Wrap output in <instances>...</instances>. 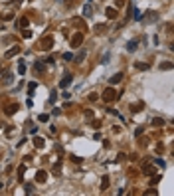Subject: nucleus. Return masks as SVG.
Returning a JSON list of instances; mask_svg holds the SVG:
<instances>
[{
  "instance_id": "f257e3e1",
  "label": "nucleus",
  "mask_w": 174,
  "mask_h": 196,
  "mask_svg": "<svg viewBox=\"0 0 174 196\" xmlns=\"http://www.w3.org/2000/svg\"><path fill=\"white\" fill-rule=\"evenodd\" d=\"M119 95H117V91L113 89V87H107L105 91H103V101L105 103H111V101H115Z\"/></svg>"
},
{
  "instance_id": "f03ea898",
  "label": "nucleus",
  "mask_w": 174,
  "mask_h": 196,
  "mask_svg": "<svg viewBox=\"0 0 174 196\" xmlns=\"http://www.w3.org/2000/svg\"><path fill=\"white\" fill-rule=\"evenodd\" d=\"M51 48H53V36H44L42 42H40V50L47 52V50H51Z\"/></svg>"
},
{
  "instance_id": "7ed1b4c3",
  "label": "nucleus",
  "mask_w": 174,
  "mask_h": 196,
  "mask_svg": "<svg viewBox=\"0 0 174 196\" xmlns=\"http://www.w3.org/2000/svg\"><path fill=\"white\" fill-rule=\"evenodd\" d=\"M140 20H142L144 24H152V22H156V20H158V14H156L154 10H148V12H146V16H144V18H140Z\"/></svg>"
},
{
  "instance_id": "20e7f679",
  "label": "nucleus",
  "mask_w": 174,
  "mask_h": 196,
  "mask_svg": "<svg viewBox=\"0 0 174 196\" xmlns=\"http://www.w3.org/2000/svg\"><path fill=\"white\" fill-rule=\"evenodd\" d=\"M81 44H83V32L73 34V38H71V46H73V48H79Z\"/></svg>"
},
{
  "instance_id": "39448f33",
  "label": "nucleus",
  "mask_w": 174,
  "mask_h": 196,
  "mask_svg": "<svg viewBox=\"0 0 174 196\" xmlns=\"http://www.w3.org/2000/svg\"><path fill=\"white\" fill-rule=\"evenodd\" d=\"M69 85H71V74H63V77L59 81V87L65 89V87H69Z\"/></svg>"
},
{
  "instance_id": "423d86ee",
  "label": "nucleus",
  "mask_w": 174,
  "mask_h": 196,
  "mask_svg": "<svg viewBox=\"0 0 174 196\" xmlns=\"http://www.w3.org/2000/svg\"><path fill=\"white\" fill-rule=\"evenodd\" d=\"M20 50H22L20 46H14V48H10V50H8V52L4 54V58H6V60H10V58H14L16 54H20Z\"/></svg>"
},
{
  "instance_id": "0eeeda50",
  "label": "nucleus",
  "mask_w": 174,
  "mask_h": 196,
  "mask_svg": "<svg viewBox=\"0 0 174 196\" xmlns=\"http://www.w3.org/2000/svg\"><path fill=\"white\" fill-rule=\"evenodd\" d=\"M45 180H47V172H45V170H38V172H36V182H38V184H44Z\"/></svg>"
},
{
  "instance_id": "6e6552de",
  "label": "nucleus",
  "mask_w": 174,
  "mask_h": 196,
  "mask_svg": "<svg viewBox=\"0 0 174 196\" xmlns=\"http://www.w3.org/2000/svg\"><path fill=\"white\" fill-rule=\"evenodd\" d=\"M18 109H20V105H18V103H10V105L4 109V113H6V115H14Z\"/></svg>"
},
{
  "instance_id": "1a4fd4ad",
  "label": "nucleus",
  "mask_w": 174,
  "mask_h": 196,
  "mask_svg": "<svg viewBox=\"0 0 174 196\" xmlns=\"http://www.w3.org/2000/svg\"><path fill=\"white\" fill-rule=\"evenodd\" d=\"M28 24H30L28 16H22L20 20H16V28H28Z\"/></svg>"
},
{
  "instance_id": "9d476101",
  "label": "nucleus",
  "mask_w": 174,
  "mask_h": 196,
  "mask_svg": "<svg viewBox=\"0 0 174 196\" xmlns=\"http://www.w3.org/2000/svg\"><path fill=\"white\" fill-rule=\"evenodd\" d=\"M142 172H144V176H152V174L156 172V168L150 166V164H142Z\"/></svg>"
},
{
  "instance_id": "9b49d317",
  "label": "nucleus",
  "mask_w": 174,
  "mask_h": 196,
  "mask_svg": "<svg viewBox=\"0 0 174 196\" xmlns=\"http://www.w3.org/2000/svg\"><path fill=\"white\" fill-rule=\"evenodd\" d=\"M0 81L10 83V81H12V74H10V72H0Z\"/></svg>"
},
{
  "instance_id": "f8f14e48",
  "label": "nucleus",
  "mask_w": 174,
  "mask_h": 196,
  "mask_svg": "<svg viewBox=\"0 0 174 196\" xmlns=\"http://www.w3.org/2000/svg\"><path fill=\"white\" fill-rule=\"evenodd\" d=\"M105 16H107L109 20H115L119 14H117V10H115V8H107V10H105Z\"/></svg>"
},
{
  "instance_id": "ddd939ff",
  "label": "nucleus",
  "mask_w": 174,
  "mask_h": 196,
  "mask_svg": "<svg viewBox=\"0 0 174 196\" xmlns=\"http://www.w3.org/2000/svg\"><path fill=\"white\" fill-rule=\"evenodd\" d=\"M34 147L36 149H44L45 147V141H44L42 137H34Z\"/></svg>"
},
{
  "instance_id": "4468645a",
  "label": "nucleus",
  "mask_w": 174,
  "mask_h": 196,
  "mask_svg": "<svg viewBox=\"0 0 174 196\" xmlns=\"http://www.w3.org/2000/svg\"><path fill=\"white\" fill-rule=\"evenodd\" d=\"M51 172H53L55 176H57V174H61V158H59V160H57V162L53 164V168H51Z\"/></svg>"
},
{
  "instance_id": "2eb2a0df",
  "label": "nucleus",
  "mask_w": 174,
  "mask_h": 196,
  "mask_svg": "<svg viewBox=\"0 0 174 196\" xmlns=\"http://www.w3.org/2000/svg\"><path fill=\"white\" fill-rule=\"evenodd\" d=\"M136 44H138V38H132L129 44H127V50H129V52H134V50H136Z\"/></svg>"
},
{
  "instance_id": "dca6fc26",
  "label": "nucleus",
  "mask_w": 174,
  "mask_h": 196,
  "mask_svg": "<svg viewBox=\"0 0 174 196\" xmlns=\"http://www.w3.org/2000/svg\"><path fill=\"white\" fill-rule=\"evenodd\" d=\"M121 79H123V74H115L113 77H109V83H111V85H115V83H119Z\"/></svg>"
},
{
  "instance_id": "f3484780",
  "label": "nucleus",
  "mask_w": 174,
  "mask_h": 196,
  "mask_svg": "<svg viewBox=\"0 0 174 196\" xmlns=\"http://www.w3.org/2000/svg\"><path fill=\"white\" fill-rule=\"evenodd\" d=\"M85 58H87V52H85V50H81V52H79V54L75 56V62H77V64H81V62H83Z\"/></svg>"
},
{
  "instance_id": "a211bd4d",
  "label": "nucleus",
  "mask_w": 174,
  "mask_h": 196,
  "mask_svg": "<svg viewBox=\"0 0 174 196\" xmlns=\"http://www.w3.org/2000/svg\"><path fill=\"white\" fill-rule=\"evenodd\" d=\"M36 89H38V83H36V81H30V83H28V91H30V93H28V95H34Z\"/></svg>"
},
{
  "instance_id": "6ab92c4d",
  "label": "nucleus",
  "mask_w": 174,
  "mask_h": 196,
  "mask_svg": "<svg viewBox=\"0 0 174 196\" xmlns=\"http://www.w3.org/2000/svg\"><path fill=\"white\" fill-rule=\"evenodd\" d=\"M91 12H93V8H91V4L87 2L85 6H83V16H85V18H89V16H91Z\"/></svg>"
},
{
  "instance_id": "aec40b11",
  "label": "nucleus",
  "mask_w": 174,
  "mask_h": 196,
  "mask_svg": "<svg viewBox=\"0 0 174 196\" xmlns=\"http://www.w3.org/2000/svg\"><path fill=\"white\" fill-rule=\"evenodd\" d=\"M172 62H164V64H160V70H162V72H170V70H172Z\"/></svg>"
},
{
  "instance_id": "412c9836",
  "label": "nucleus",
  "mask_w": 174,
  "mask_h": 196,
  "mask_svg": "<svg viewBox=\"0 0 174 196\" xmlns=\"http://www.w3.org/2000/svg\"><path fill=\"white\" fill-rule=\"evenodd\" d=\"M105 28H107L105 24H97V26L93 28V32H95V34H103V32H105Z\"/></svg>"
},
{
  "instance_id": "4be33fe9",
  "label": "nucleus",
  "mask_w": 174,
  "mask_h": 196,
  "mask_svg": "<svg viewBox=\"0 0 174 196\" xmlns=\"http://www.w3.org/2000/svg\"><path fill=\"white\" fill-rule=\"evenodd\" d=\"M142 107H144V103L140 101V103H136V105H130V111H132V113H138Z\"/></svg>"
},
{
  "instance_id": "5701e85b",
  "label": "nucleus",
  "mask_w": 174,
  "mask_h": 196,
  "mask_svg": "<svg viewBox=\"0 0 174 196\" xmlns=\"http://www.w3.org/2000/svg\"><path fill=\"white\" fill-rule=\"evenodd\" d=\"M24 172H26V164H20V166H18V180L24 178Z\"/></svg>"
},
{
  "instance_id": "b1692460",
  "label": "nucleus",
  "mask_w": 174,
  "mask_h": 196,
  "mask_svg": "<svg viewBox=\"0 0 174 196\" xmlns=\"http://www.w3.org/2000/svg\"><path fill=\"white\" fill-rule=\"evenodd\" d=\"M105 188H109V176L107 174L101 178V190H105Z\"/></svg>"
},
{
  "instance_id": "393cba45",
  "label": "nucleus",
  "mask_w": 174,
  "mask_h": 196,
  "mask_svg": "<svg viewBox=\"0 0 174 196\" xmlns=\"http://www.w3.org/2000/svg\"><path fill=\"white\" fill-rule=\"evenodd\" d=\"M73 24H75V26H79L81 30H85V28H87V26H85V22H83L81 18H73Z\"/></svg>"
},
{
  "instance_id": "a878e982",
  "label": "nucleus",
  "mask_w": 174,
  "mask_h": 196,
  "mask_svg": "<svg viewBox=\"0 0 174 196\" xmlns=\"http://www.w3.org/2000/svg\"><path fill=\"white\" fill-rule=\"evenodd\" d=\"M158 182H160V174H156V172H154V174L150 176V184L154 186V184H158Z\"/></svg>"
},
{
  "instance_id": "bb28decb",
  "label": "nucleus",
  "mask_w": 174,
  "mask_h": 196,
  "mask_svg": "<svg viewBox=\"0 0 174 196\" xmlns=\"http://www.w3.org/2000/svg\"><path fill=\"white\" fill-rule=\"evenodd\" d=\"M34 70H36V72H40V74H42L44 70H45V66H44L42 62H36V64H34Z\"/></svg>"
},
{
  "instance_id": "cd10ccee",
  "label": "nucleus",
  "mask_w": 174,
  "mask_h": 196,
  "mask_svg": "<svg viewBox=\"0 0 174 196\" xmlns=\"http://www.w3.org/2000/svg\"><path fill=\"white\" fill-rule=\"evenodd\" d=\"M2 20H4V22H8V20H14V12H6V14L2 16Z\"/></svg>"
},
{
  "instance_id": "c85d7f7f",
  "label": "nucleus",
  "mask_w": 174,
  "mask_h": 196,
  "mask_svg": "<svg viewBox=\"0 0 174 196\" xmlns=\"http://www.w3.org/2000/svg\"><path fill=\"white\" fill-rule=\"evenodd\" d=\"M38 121H40V123H47V121H49V115H47V113H42V115L38 117Z\"/></svg>"
},
{
  "instance_id": "c756f323",
  "label": "nucleus",
  "mask_w": 174,
  "mask_h": 196,
  "mask_svg": "<svg viewBox=\"0 0 174 196\" xmlns=\"http://www.w3.org/2000/svg\"><path fill=\"white\" fill-rule=\"evenodd\" d=\"M144 194H146V196H156V194H158V190H156V188H148V190H144Z\"/></svg>"
},
{
  "instance_id": "7c9ffc66",
  "label": "nucleus",
  "mask_w": 174,
  "mask_h": 196,
  "mask_svg": "<svg viewBox=\"0 0 174 196\" xmlns=\"http://www.w3.org/2000/svg\"><path fill=\"white\" fill-rule=\"evenodd\" d=\"M63 60H65V62H71V60H73V54H71V52H63Z\"/></svg>"
},
{
  "instance_id": "2f4dec72",
  "label": "nucleus",
  "mask_w": 174,
  "mask_h": 196,
  "mask_svg": "<svg viewBox=\"0 0 174 196\" xmlns=\"http://www.w3.org/2000/svg\"><path fill=\"white\" fill-rule=\"evenodd\" d=\"M134 68H136V70H148L150 66H148V64H140V62H138V64H134Z\"/></svg>"
},
{
  "instance_id": "473e14b6",
  "label": "nucleus",
  "mask_w": 174,
  "mask_h": 196,
  "mask_svg": "<svg viewBox=\"0 0 174 196\" xmlns=\"http://www.w3.org/2000/svg\"><path fill=\"white\" fill-rule=\"evenodd\" d=\"M18 74H20V75H24V74H26V66H24L22 62L18 64Z\"/></svg>"
},
{
  "instance_id": "72a5a7b5",
  "label": "nucleus",
  "mask_w": 174,
  "mask_h": 196,
  "mask_svg": "<svg viewBox=\"0 0 174 196\" xmlns=\"http://www.w3.org/2000/svg\"><path fill=\"white\" fill-rule=\"evenodd\" d=\"M152 125H154V127H162V125H164V121H162V119H152Z\"/></svg>"
},
{
  "instance_id": "f704fd0d",
  "label": "nucleus",
  "mask_w": 174,
  "mask_h": 196,
  "mask_svg": "<svg viewBox=\"0 0 174 196\" xmlns=\"http://www.w3.org/2000/svg\"><path fill=\"white\" fill-rule=\"evenodd\" d=\"M142 131H144V127H142V125H138V127H136V131H134V137H140V135H142Z\"/></svg>"
},
{
  "instance_id": "c9c22d12",
  "label": "nucleus",
  "mask_w": 174,
  "mask_h": 196,
  "mask_svg": "<svg viewBox=\"0 0 174 196\" xmlns=\"http://www.w3.org/2000/svg\"><path fill=\"white\" fill-rule=\"evenodd\" d=\"M22 36H24V38H26V40H30V38H32V32L24 28V32H22Z\"/></svg>"
},
{
  "instance_id": "e433bc0d",
  "label": "nucleus",
  "mask_w": 174,
  "mask_h": 196,
  "mask_svg": "<svg viewBox=\"0 0 174 196\" xmlns=\"http://www.w3.org/2000/svg\"><path fill=\"white\" fill-rule=\"evenodd\" d=\"M154 162H156V166H160V168H164V160H162V158H156Z\"/></svg>"
},
{
  "instance_id": "4c0bfd02",
  "label": "nucleus",
  "mask_w": 174,
  "mask_h": 196,
  "mask_svg": "<svg viewBox=\"0 0 174 196\" xmlns=\"http://www.w3.org/2000/svg\"><path fill=\"white\" fill-rule=\"evenodd\" d=\"M132 18H134V20H140L142 16H140V12H138V10H134V16H132Z\"/></svg>"
},
{
  "instance_id": "58836bf2",
  "label": "nucleus",
  "mask_w": 174,
  "mask_h": 196,
  "mask_svg": "<svg viewBox=\"0 0 174 196\" xmlns=\"http://www.w3.org/2000/svg\"><path fill=\"white\" fill-rule=\"evenodd\" d=\"M85 117L87 119H93V111H89V109H87V111H85Z\"/></svg>"
},
{
  "instance_id": "ea45409f",
  "label": "nucleus",
  "mask_w": 174,
  "mask_h": 196,
  "mask_svg": "<svg viewBox=\"0 0 174 196\" xmlns=\"http://www.w3.org/2000/svg\"><path fill=\"white\" fill-rule=\"evenodd\" d=\"M107 62H109V54H105V56H103V60H101V64H107Z\"/></svg>"
},
{
  "instance_id": "a19ab883",
  "label": "nucleus",
  "mask_w": 174,
  "mask_h": 196,
  "mask_svg": "<svg viewBox=\"0 0 174 196\" xmlns=\"http://www.w3.org/2000/svg\"><path fill=\"white\" fill-rule=\"evenodd\" d=\"M55 97H57V95H55V93H51V95H49V103H55Z\"/></svg>"
},
{
  "instance_id": "79ce46f5",
  "label": "nucleus",
  "mask_w": 174,
  "mask_h": 196,
  "mask_svg": "<svg viewBox=\"0 0 174 196\" xmlns=\"http://www.w3.org/2000/svg\"><path fill=\"white\" fill-rule=\"evenodd\" d=\"M89 101H97V93H91L89 95Z\"/></svg>"
},
{
  "instance_id": "37998d69",
  "label": "nucleus",
  "mask_w": 174,
  "mask_h": 196,
  "mask_svg": "<svg viewBox=\"0 0 174 196\" xmlns=\"http://www.w3.org/2000/svg\"><path fill=\"white\" fill-rule=\"evenodd\" d=\"M91 125H93L95 129H99V127H101V123H99V121H91Z\"/></svg>"
},
{
  "instance_id": "c03bdc74",
  "label": "nucleus",
  "mask_w": 174,
  "mask_h": 196,
  "mask_svg": "<svg viewBox=\"0 0 174 196\" xmlns=\"http://www.w3.org/2000/svg\"><path fill=\"white\" fill-rule=\"evenodd\" d=\"M140 145H142V147H146V145H148V139H146V137H144V139H140Z\"/></svg>"
},
{
  "instance_id": "a18cd8bd",
  "label": "nucleus",
  "mask_w": 174,
  "mask_h": 196,
  "mask_svg": "<svg viewBox=\"0 0 174 196\" xmlns=\"http://www.w3.org/2000/svg\"><path fill=\"white\" fill-rule=\"evenodd\" d=\"M87 2H91V0H87Z\"/></svg>"
}]
</instances>
